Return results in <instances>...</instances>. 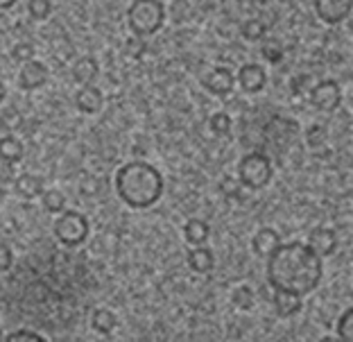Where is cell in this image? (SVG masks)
<instances>
[{
	"label": "cell",
	"instance_id": "4fadbf2b",
	"mask_svg": "<svg viewBox=\"0 0 353 342\" xmlns=\"http://www.w3.org/2000/svg\"><path fill=\"white\" fill-rule=\"evenodd\" d=\"M75 105L82 114H98L104 105V95L98 86L93 84H82V89L75 95Z\"/></svg>",
	"mask_w": 353,
	"mask_h": 342
},
{
	"label": "cell",
	"instance_id": "e0dca14e",
	"mask_svg": "<svg viewBox=\"0 0 353 342\" xmlns=\"http://www.w3.org/2000/svg\"><path fill=\"white\" fill-rule=\"evenodd\" d=\"M274 311L279 317H292L301 311V297L292 295V292H285V290H274Z\"/></svg>",
	"mask_w": 353,
	"mask_h": 342
},
{
	"label": "cell",
	"instance_id": "f546056e",
	"mask_svg": "<svg viewBox=\"0 0 353 342\" xmlns=\"http://www.w3.org/2000/svg\"><path fill=\"white\" fill-rule=\"evenodd\" d=\"M308 145L312 150H319V148H324L326 145V141H328V134L324 127H319V125H312L310 130H308Z\"/></svg>",
	"mask_w": 353,
	"mask_h": 342
},
{
	"label": "cell",
	"instance_id": "8992f818",
	"mask_svg": "<svg viewBox=\"0 0 353 342\" xmlns=\"http://www.w3.org/2000/svg\"><path fill=\"white\" fill-rule=\"evenodd\" d=\"M310 105L315 107L322 114H333L338 111L342 105V89L335 79H322V82H315L308 93Z\"/></svg>",
	"mask_w": 353,
	"mask_h": 342
},
{
	"label": "cell",
	"instance_id": "74e56055",
	"mask_svg": "<svg viewBox=\"0 0 353 342\" xmlns=\"http://www.w3.org/2000/svg\"><path fill=\"white\" fill-rule=\"evenodd\" d=\"M5 98H7V89H5L3 79H0V105H3V102H5Z\"/></svg>",
	"mask_w": 353,
	"mask_h": 342
},
{
	"label": "cell",
	"instance_id": "6da1fadb",
	"mask_svg": "<svg viewBox=\"0 0 353 342\" xmlns=\"http://www.w3.org/2000/svg\"><path fill=\"white\" fill-rule=\"evenodd\" d=\"M265 274L272 290H285L303 299L322 283L324 263L308 243H281L268 256Z\"/></svg>",
	"mask_w": 353,
	"mask_h": 342
},
{
	"label": "cell",
	"instance_id": "ba28073f",
	"mask_svg": "<svg viewBox=\"0 0 353 342\" xmlns=\"http://www.w3.org/2000/svg\"><path fill=\"white\" fill-rule=\"evenodd\" d=\"M265 137L272 139L276 150H285L299 137V125L290 121V118H272V123L265 130Z\"/></svg>",
	"mask_w": 353,
	"mask_h": 342
},
{
	"label": "cell",
	"instance_id": "8fae6325",
	"mask_svg": "<svg viewBox=\"0 0 353 342\" xmlns=\"http://www.w3.org/2000/svg\"><path fill=\"white\" fill-rule=\"evenodd\" d=\"M48 77H50V73H48L46 63L30 59V61H23V68L19 73V84H21V89H26V91H37L48 82Z\"/></svg>",
	"mask_w": 353,
	"mask_h": 342
},
{
	"label": "cell",
	"instance_id": "277c9868",
	"mask_svg": "<svg viewBox=\"0 0 353 342\" xmlns=\"http://www.w3.org/2000/svg\"><path fill=\"white\" fill-rule=\"evenodd\" d=\"M272 177H274V165H272V159L265 152H250L240 159L238 179L245 188L261 190L270 184Z\"/></svg>",
	"mask_w": 353,
	"mask_h": 342
},
{
	"label": "cell",
	"instance_id": "cb8c5ba5",
	"mask_svg": "<svg viewBox=\"0 0 353 342\" xmlns=\"http://www.w3.org/2000/svg\"><path fill=\"white\" fill-rule=\"evenodd\" d=\"M231 301H234V306L240 308V311H250L256 301V295L250 285H238V288H234V292H231Z\"/></svg>",
	"mask_w": 353,
	"mask_h": 342
},
{
	"label": "cell",
	"instance_id": "5bb4252c",
	"mask_svg": "<svg viewBox=\"0 0 353 342\" xmlns=\"http://www.w3.org/2000/svg\"><path fill=\"white\" fill-rule=\"evenodd\" d=\"M279 245H281V236H279L276 229H272V227H261L252 238L254 254H256V256H261V259H268L270 254L279 248Z\"/></svg>",
	"mask_w": 353,
	"mask_h": 342
},
{
	"label": "cell",
	"instance_id": "44dd1931",
	"mask_svg": "<svg viewBox=\"0 0 353 342\" xmlns=\"http://www.w3.org/2000/svg\"><path fill=\"white\" fill-rule=\"evenodd\" d=\"M0 157L7 159V161H14L19 163L23 157H26V150H23V143L12 137V134H7V137L0 139Z\"/></svg>",
	"mask_w": 353,
	"mask_h": 342
},
{
	"label": "cell",
	"instance_id": "4316f807",
	"mask_svg": "<svg viewBox=\"0 0 353 342\" xmlns=\"http://www.w3.org/2000/svg\"><path fill=\"white\" fill-rule=\"evenodd\" d=\"M312 84H315V79L308 73H301V75H294L290 79V91L292 95H299V98H308V93L312 89Z\"/></svg>",
	"mask_w": 353,
	"mask_h": 342
},
{
	"label": "cell",
	"instance_id": "5b68a950",
	"mask_svg": "<svg viewBox=\"0 0 353 342\" xmlns=\"http://www.w3.org/2000/svg\"><path fill=\"white\" fill-rule=\"evenodd\" d=\"M54 236L66 248H77L88 238V220L79 211H61L54 220Z\"/></svg>",
	"mask_w": 353,
	"mask_h": 342
},
{
	"label": "cell",
	"instance_id": "52a82bcc",
	"mask_svg": "<svg viewBox=\"0 0 353 342\" xmlns=\"http://www.w3.org/2000/svg\"><path fill=\"white\" fill-rule=\"evenodd\" d=\"M312 10L324 26H340L353 14V0H312Z\"/></svg>",
	"mask_w": 353,
	"mask_h": 342
},
{
	"label": "cell",
	"instance_id": "e575fe53",
	"mask_svg": "<svg viewBox=\"0 0 353 342\" xmlns=\"http://www.w3.org/2000/svg\"><path fill=\"white\" fill-rule=\"evenodd\" d=\"M14 263V252L7 243H0V274L7 272Z\"/></svg>",
	"mask_w": 353,
	"mask_h": 342
},
{
	"label": "cell",
	"instance_id": "d6a6232c",
	"mask_svg": "<svg viewBox=\"0 0 353 342\" xmlns=\"http://www.w3.org/2000/svg\"><path fill=\"white\" fill-rule=\"evenodd\" d=\"M125 50L130 57L134 59H139L143 52H145V41H143V37H132V39H127V43H125Z\"/></svg>",
	"mask_w": 353,
	"mask_h": 342
},
{
	"label": "cell",
	"instance_id": "603a6c76",
	"mask_svg": "<svg viewBox=\"0 0 353 342\" xmlns=\"http://www.w3.org/2000/svg\"><path fill=\"white\" fill-rule=\"evenodd\" d=\"M41 200H43V209L48 213H61L63 209H66V195H63L61 190H57V188L43 190Z\"/></svg>",
	"mask_w": 353,
	"mask_h": 342
},
{
	"label": "cell",
	"instance_id": "f35d334b",
	"mask_svg": "<svg viewBox=\"0 0 353 342\" xmlns=\"http://www.w3.org/2000/svg\"><path fill=\"white\" fill-rule=\"evenodd\" d=\"M347 21H349V28H351V32H353V14L349 16V19H347Z\"/></svg>",
	"mask_w": 353,
	"mask_h": 342
},
{
	"label": "cell",
	"instance_id": "d4e9b609",
	"mask_svg": "<svg viewBox=\"0 0 353 342\" xmlns=\"http://www.w3.org/2000/svg\"><path fill=\"white\" fill-rule=\"evenodd\" d=\"M335 333H338L340 340L353 342V306H349L347 311H344L338 317V324H335Z\"/></svg>",
	"mask_w": 353,
	"mask_h": 342
},
{
	"label": "cell",
	"instance_id": "4dcf8cb0",
	"mask_svg": "<svg viewBox=\"0 0 353 342\" xmlns=\"http://www.w3.org/2000/svg\"><path fill=\"white\" fill-rule=\"evenodd\" d=\"M12 59L14 61H30V59H34V46L28 43V41H21V43H16L12 48Z\"/></svg>",
	"mask_w": 353,
	"mask_h": 342
},
{
	"label": "cell",
	"instance_id": "9c48e42d",
	"mask_svg": "<svg viewBox=\"0 0 353 342\" xmlns=\"http://www.w3.org/2000/svg\"><path fill=\"white\" fill-rule=\"evenodd\" d=\"M202 86L213 95H229L236 86V75L227 66H215L202 77Z\"/></svg>",
	"mask_w": 353,
	"mask_h": 342
},
{
	"label": "cell",
	"instance_id": "ab89813d",
	"mask_svg": "<svg viewBox=\"0 0 353 342\" xmlns=\"http://www.w3.org/2000/svg\"><path fill=\"white\" fill-rule=\"evenodd\" d=\"M351 107H353V98H351Z\"/></svg>",
	"mask_w": 353,
	"mask_h": 342
},
{
	"label": "cell",
	"instance_id": "484cf974",
	"mask_svg": "<svg viewBox=\"0 0 353 342\" xmlns=\"http://www.w3.org/2000/svg\"><path fill=\"white\" fill-rule=\"evenodd\" d=\"M231 127H234V121H231V116L224 114V111H218V114L211 116V132L215 137H229Z\"/></svg>",
	"mask_w": 353,
	"mask_h": 342
},
{
	"label": "cell",
	"instance_id": "1f68e13d",
	"mask_svg": "<svg viewBox=\"0 0 353 342\" xmlns=\"http://www.w3.org/2000/svg\"><path fill=\"white\" fill-rule=\"evenodd\" d=\"M5 342H46L43 336H39L34 331H28V329H19L10 333V336L5 338Z\"/></svg>",
	"mask_w": 353,
	"mask_h": 342
},
{
	"label": "cell",
	"instance_id": "d590c367",
	"mask_svg": "<svg viewBox=\"0 0 353 342\" xmlns=\"http://www.w3.org/2000/svg\"><path fill=\"white\" fill-rule=\"evenodd\" d=\"M3 125L5 127H19L21 125V116H19V111H16V109H7L5 111V116H3Z\"/></svg>",
	"mask_w": 353,
	"mask_h": 342
},
{
	"label": "cell",
	"instance_id": "83f0119b",
	"mask_svg": "<svg viewBox=\"0 0 353 342\" xmlns=\"http://www.w3.org/2000/svg\"><path fill=\"white\" fill-rule=\"evenodd\" d=\"M261 54L270 63H279L283 59V48L276 41V39H268V41H263V48H261Z\"/></svg>",
	"mask_w": 353,
	"mask_h": 342
},
{
	"label": "cell",
	"instance_id": "2e32d148",
	"mask_svg": "<svg viewBox=\"0 0 353 342\" xmlns=\"http://www.w3.org/2000/svg\"><path fill=\"white\" fill-rule=\"evenodd\" d=\"M188 265L192 272L208 274L215 268V254L206 248V245H197L188 252Z\"/></svg>",
	"mask_w": 353,
	"mask_h": 342
},
{
	"label": "cell",
	"instance_id": "60d3db41",
	"mask_svg": "<svg viewBox=\"0 0 353 342\" xmlns=\"http://www.w3.org/2000/svg\"><path fill=\"white\" fill-rule=\"evenodd\" d=\"M0 340H3V336H0Z\"/></svg>",
	"mask_w": 353,
	"mask_h": 342
},
{
	"label": "cell",
	"instance_id": "ac0fdd59",
	"mask_svg": "<svg viewBox=\"0 0 353 342\" xmlns=\"http://www.w3.org/2000/svg\"><path fill=\"white\" fill-rule=\"evenodd\" d=\"M208 236H211V227L206 225L204 220L199 218H192L186 222V227H183V238H186V243L190 248H197V245H206Z\"/></svg>",
	"mask_w": 353,
	"mask_h": 342
},
{
	"label": "cell",
	"instance_id": "3957f363",
	"mask_svg": "<svg viewBox=\"0 0 353 342\" xmlns=\"http://www.w3.org/2000/svg\"><path fill=\"white\" fill-rule=\"evenodd\" d=\"M127 23L136 37H152L163 28L165 7L161 0H134L127 10Z\"/></svg>",
	"mask_w": 353,
	"mask_h": 342
},
{
	"label": "cell",
	"instance_id": "d6986e66",
	"mask_svg": "<svg viewBox=\"0 0 353 342\" xmlns=\"http://www.w3.org/2000/svg\"><path fill=\"white\" fill-rule=\"evenodd\" d=\"M98 73H100V66H98V61H95L93 57L77 59L75 66H73V79L79 86H82V84H93L95 77H98Z\"/></svg>",
	"mask_w": 353,
	"mask_h": 342
},
{
	"label": "cell",
	"instance_id": "8d00e7d4",
	"mask_svg": "<svg viewBox=\"0 0 353 342\" xmlns=\"http://www.w3.org/2000/svg\"><path fill=\"white\" fill-rule=\"evenodd\" d=\"M16 5V0H0V10H12Z\"/></svg>",
	"mask_w": 353,
	"mask_h": 342
},
{
	"label": "cell",
	"instance_id": "30bf717a",
	"mask_svg": "<svg viewBox=\"0 0 353 342\" xmlns=\"http://www.w3.org/2000/svg\"><path fill=\"white\" fill-rule=\"evenodd\" d=\"M236 82L245 93H261L268 84V73H265L261 63H245L238 70Z\"/></svg>",
	"mask_w": 353,
	"mask_h": 342
},
{
	"label": "cell",
	"instance_id": "836d02e7",
	"mask_svg": "<svg viewBox=\"0 0 353 342\" xmlns=\"http://www.w3.org/2000/svg\"><path fill=\"white\" fill-rule=\"evenodd\" d=\"M14 161H7V159L0 157V184H10L16 179V168Z\"/></svg>",
	"mask_w": 353,
	"mask_h": 342
},
{
	"label": "cell",
	"instance_id": "ffe728a7",
	"mask_svg": "<svg viewBox=\"0 0 353 342\" xmlns=\"http://www.w3.org/2000/svg\"><path fill=\"white\" fill-rule=\"evenodd\" d=\"M91 327L93 331H98L100 336H111L118 327V317L116 313H111L109 308H95L91 315Z\"/></svg>",
	"mask_w": 353,
	"mask_h": 342
},
{
	"label": "cell",
	"instance_id": "9a60e30c",
	"mask_svg": "<svg viewBox=\"0 0 353 342\" xmlns=\"http://www.w3.org/2000/svg\"><path fill=\"white\" fill-rule=\"evenodd\" d=\"M14 190L23 197V200H34V197H41V193L46 190V184L39 174L26 172L14 179Z\"/></svg>",
	"mask_w": 353,
	"mask_h": 342
},
{
	"label": "cell",
	"instance_id": "7402d4cb",
	"mask_svg": "<svg viewBox=\"0 0 353 342\" xmlns=\"http://www.w3.org/2000/svg\"><path fill=\"white\" fill-rule=\"evenodd\" d=\"M240 34L247 41H261L268 34V23H263L261 19H247L243 26H240Z\"/></svg>",
	"mask_w": 353,
	"mask_h": 342
},
{
	"label": "cell",
	"instance_id": "7c38bea8",
	"mask_svg": "<svg viewBox=\"0 0 353 342\" xmlns=\"http://www.w3.org/2000/svg\"><path fill=\"white\" fill-rule=\"evenodd\" d=\"M308 245L315 250L319 256H331V254L338 250V236H335L333 229L328 227H317L312 229L310 236H308Z\"/></svg>",
	"mask_w": 353,
	"mask_h": 342
},
{
	"label": "cell",
	"instance_id": "7a4b0ae2",
	"mask_svg": "<svg viewBox=\"0 0 353 342\" xmlns=\"http://www.w3.org/2000/svg\"><path fill=\"white\" fill-rule=\"evenodd\" d=\"M116 193L130 209H150L163 195V174L148 161H130L116 172Z\"/></svg>",
	"mask_w": 353,
	"mask_h": 342
},
{
	"label": "cell",
	"instance_id": "f1b7e54d",
	"mask_svg": "<svg viewBox=\"0 0 353 342\" xmlns=\"http://www.w3.org/2000/svg\"><path fill=\"white\" fill-rule=\"evenodd\" d=\"M28 12H30L32 19L43 21V19H48V16H50L52 3H50V0H30V3H28Z\"/></svg>",
	"mask_w": 353,
	"mask_h": 342
}]
</instances>
